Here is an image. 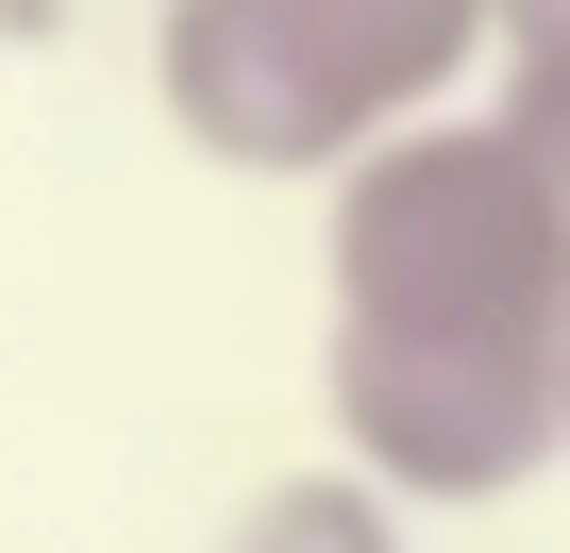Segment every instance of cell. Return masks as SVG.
<instances>
[{"instance_id":"obj_1","label":"cell","mask_w":570,"mask_h":553,"mask_svg":"<svg viewBox=\"0 0 570 553\" xmlns=\"http://www.w3.org/2000/svg\"><path fill=\"white\" fill-rule=\"evenodd\" d=\"M553 369H570V185L487 101L320 185V419L386 503L420 520L520 503L570 453Z\"/></svg>"},{"instance_id":"obj_2","label":"cell","mask_w":570,"mask_h":553,"mask_svg":"<svg viewBox=\"0 0 570 553\" xmlns=\"http://www.w3.org/2000/svg\"><path fill=\"white\" fill-rule=\"evenodd\" d=\"M151 101L235 185H336L487 101V0H151Z\"/></svg>"},{"instance_id":"obj_3","label":"cell","mask_w":570,"mask_h":553,"mask_svg":"<svg viewBox=\"0 0 570 553\" xmlns=\"http://www.w3.org/2000/svg\"><path fill=\"white\" fill-rule=\"evenodd\" d=\"M218 553H420V503H386L353 453H320V470H268L218 520Z\"/></svg>"},{"instance_id":"obj_4","label":"cell","mask_w":570,"mask_h":553,"mask_svg":"<svg viewBox=\"0 0 570 553\" xmlns=\"http://www.w3.org/2000/svg\"><path fill=\"white\" fill-rule=\"evenodd\" d=\"M487 118L570 185V0H487Z\"/></svg>"},{"instance_id":"obj_5","label":"cell","mask_w":570,"mask_h":553,"mask_svg":"<svg viewBox=\"0 0 570 553\" xmlns=\"http://www.w3.org/2000/svg\"><path fill=\"white\" fill-rule=\"evenodd\" d=\"M553 436H570V369H553Z\"/></svg>"}]
</instances>
